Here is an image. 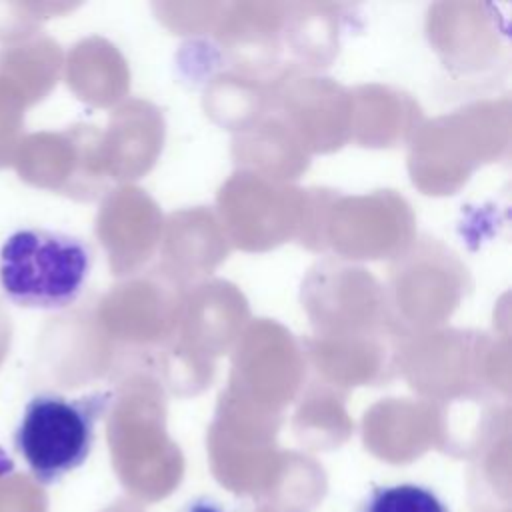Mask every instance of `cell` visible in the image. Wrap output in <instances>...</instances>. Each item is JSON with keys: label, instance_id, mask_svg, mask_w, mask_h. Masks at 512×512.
Listing matches in <instances>:
<instances>
[{"label": "cell", "instance_id": "obj_1", "mask_svg": "<svg viewBox=\"0 0 512 512\" xmlns=\"http://www.w3.org/2000/svg\"><path fill=\"white\" fill-rule=\"evenodd\" d=\"M112 402V392L100 390L80 398L36 394L14 430V446L36 482L58 484L80 468L94 446L96 424Z\"/></svg>", "mask_w": 512, "mask_h": 512}, {"label": "cell", "instance_id": "obj_2", "mask_svg": "<svg viewBox=\"0 0 512 512\" xmlns=\"http://www.w3.org/2000/svg\"><path fill=\"white\" fill-rule=\"evenodd\" d=\"M92 254L84 240L46 228H22L0 248V286L28 308H64L84 290Z\"/></svg>", "mask_w": 512, "mask_h": 512}, {"label": "cell", "instance_id": "obj_5", "mask_svg": "<svg viewBox=\"0 0 512 512\" xmlns=\"http://www.w3.org/2000/svg\"><path fill=\"white\" fill-rule=\"evenodd\" d=\"M14 472V460L8 456V452L0 446V478Z\"/></svg>", "mask_w": 512, "mask_h": 512}, {"label": "cell", "instance_id": "obj_3", "mask_svg": "<svg viewBox=\"0 0 512 512\" xmlns=\"http://www.w3.org/2000/svg\"><path fill=\"white\" fill-rule=\"evenodd\" d=\"M354 512H450L444 498L416 482L374 484Z\"/></svg>", "mask_w": 512, "mask_h": 512}, {"label": "cell", "instance_id": "obj_4", "mask_svg": "<svg viewBox=\"0 0 512 512\" xmlns=\"http://www.w3.org/2000/svg\"><path fill=\"white\" fill-rule=\"evenodd\" d=\"M178 512H238L214 496H194Z\"/></svg>", "mask_w": 512, "mask_h": 512}]
</instances>
